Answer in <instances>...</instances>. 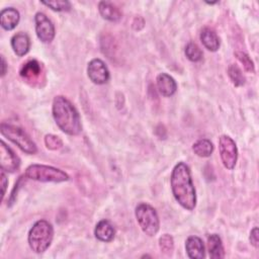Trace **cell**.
Segmentation results:
<instances>
[{
	"label": "cell",
	"mask_w": 259,
	"mask_h": 259,
	"mask_svg": "<svg viewBox=\"0 0 259 259\" xmlns=\"http://www.w3.org/2000/svg\"><path fill=\"white\" fill-rule=\"evenodd\" d=\"M219 151L224 166L229 170L234 169L238 159V149L232 138L223 135L219 140Z\"/></svg>",
	"instance_id": "7"
},
{
	"label": "cell",
	"mask_w": 259,
	"mask_h": 259,
	"mask_svg": "<svg viewBox=\"0 0 259 259\" xmlns=\"http://www.w3.org/2000/svg\"><path fill=\"white\" fill-rule=\"evenodd\" d=\"M87 74L89 79L98 85L105 84L109 80V71L105 63L100 59H93L87 66Z\"/></svg>",
	"instance_id": "9"
},
{
	"label": "cell",
	"mask_w": 259,
	"mask_h": 259,
	"mask_svg": "<svg viewBox=\"0 0 259 259\" xmlns=\"http://www.w3.org/2000/svg\"><path fill=\"white\" fill-rule=\"evenodd\" d=\"M159 246L161 251L166 254V255H170L174 249V241L173 238L168 235V234H164L160 237L159 239Z\"/></svg>",
	"instance_id": "23"
},
{
	"label": "cell",
	"mask_w": 259,
	"mask_h": 259,
	"mask_svg": "<svg viewBox=\"0 0 259 259\" xmlns=\"http://www.w3.org/2000/svg\"><path fill=\"white\" fill-rule=\"evenodd\" d=\"M237 59L243 64L244 66V69L249 72V73H253L254 72V64H253V61L250 59V57L246 54V53H243V52H236L235 53Z\"/></svg>",
	"instance_id": "25"
},
{
	"label": "cell",
	"mask_w": 259,
	"mask_h": 259,
	"mask_svg": "<svg viewBox=\"0 0 259 259\" xmlns=\"http://www.w3.org/2000/svg\"><path fill=\"white\" fill-rule=\"evenodd\" d=\"M1 67H2V69H1V76H4L5 73H6L7 64H6V61H5V59H4L3 56L1 57Z\"/></svg>",
	"instance_id": "29"
},
{
	"label": "cell",
	"mask_w": 259,
	"mask_h": 259,
	"mask_svg": "<svg viewBox=\"0 0 259 259\" xmlns=\"http://www.w3.org/2000/svg\"><path fill=\"white\" fill-rule=\"evenodd\" d=\"M7 184H8V180L6 178V175L4 173V170L1 169V185H2V199L4 198L5 192H6V188H7Z\"/></svg>",
	"instance_id": "28"
},
{
	"label": "cell",
	"mask_w": 259,
	"mask_h": 259,
	"mask_svg": "<svg viewBox=\"0 0 259 259\" xmlns=\"http://www.w3.org/2000/svg\"><path fill=\"white\" fill-rule=\"evenodd\" d=\"M24 176L28 179L40 181V182H64L69 179L67 173L61 169L41 165V164H32L29 165L24 173Z\"/></svg>",
	"instance_id": "4"
},
{
	"label": "cell",
	"mask_w": 259,
	"mask_h": 259,
	"mask_svg": "<svg viewBox=\"0 0 259 259\" xmlns=\"http://www.w3.org/2000/svg\"><path fill=\"white\" fill-rule=\"evenodd\" d=\"M20 166L18 156L3 142L0 143V167L6 172H15Z\"/></svg>",
	"instance_id": "10"
},
{
	"label": "cell",
	"mask_w": 259,
	"mask_h": 259,
	"mask_svg": "<svg viewBox=\"0 0 259 259\" xmlns=\"http://www.w3.org/2000/svg\"><path fill=\"white\" fill-rule=\"evenodd\" d=\"M41 3L54 11H69L71 9V3L67 0L42 1Z\"/></svg>",
	"instance_id": "24"
},
{
	"label": "cell",
	"mask_w": 259,
	"mask_h": 259,
	"mask_svg": "<svg viewBox=\"0 0 259 259\" xmlns=\"http://www.w3.org/2000/svg\"><path fill=\"white\" fill-rule=\"evenodd\" d=\"M54 237V229L52 225L45 221H37L28 233V244L32 251L35 253L45 252L53 241Z\"/></svg>",
	"instance_id": "3"
},
{
	"label": "cell",
	"mask_w": 259,
	"mask_h": 259,
	"mask_svg": "<svg viewBox=\"0 0 259 259\" xmlns=\"http://www.w3.org/2000/svg\"><path fill=\"white\" fill-rule=\"evenodd\" d=\"M228 75L235 86L239 87V86H242L245 84V77H244L241 69L237 65L231 64L229 66Z\"/></svg>",
	"instance_id": "21"
},
{
	"label": "cell",
	"mask_w": 259,
	"mask_h": 259,
	"mask_svg": "<svg viewBox=\"0 0 259 259\" xmlns=\"http://www.w3.org/2000/svg\"><path fill=\"white\" fill-rule=\"evenodd\" d=\"M95 237L102 242H111L115 236V230L107 220L100 221L94 229Z\"/></svg>",
	"instance_id": "15"
},
{
	"label": "cell",
	"mask_w": 259,
	"mask_h": 259,
	"mask_svg": "<svg viewBox=\"0 0 259 259\" xmlns=\"http://www.w3.org/2000/svg\"><path fill=\"white\" fill-rule=\"evenodd\" d=\"M45 144L50 150H59L63 146L62 140L55 135H47L45 137Z\"/></svg>",
	"instance_id": "26"
},
{
	"label": "cell",
	"mask_w": 259,
	"mask_h": 259,
	"mask_svg": "<svg viewBox=\"0 0 259 259\" xmlns=\"http://www.w3.org/2000/svg\"><path fill=\"white\" fill-rule=\"evenodd\" d=\"M200 40L202 45L210 52H215L220 48V39L214 30L205 27L200 32Z\"/></svg>",
	"instance_id": "19"
},
{
	"label": "cell",
	"mask_w": 259,
	"mask_h": 259,
	"mask_svg": "<svg viewBox=\"0 0 259 259\" xmlns=\"http://www.w3.org/2000/svg\"><path fill=\"white\" fill-rule=\"evenodd\" d=\"M1 134L26 154H35L37 148L29 136L19 126L2 122Z\"/></svg>",
	"instance_id": "5"
},
{
	"label": "cell",
	"mask_w": 259,
	"mask_h": 259,
	"mask_svg": "<svg viewBox=\"0 0 259 259\" xmlns=\"http://www.w3.org/2000/svg\"><path fill=\"white\" fill-rule=\"evenodd\" d=\"M35 32L42 42H51L55 37V26L45 13L37 12L34 16Z\"/></svg>",
	"instance_id": "8"
},
{
	"label": "cell",
	"mask_w": 259,
	"mask_h": 259,
	"mask_svg": "<svg viewBox=\"0 0 259 259\" xmlns=\"http://www.w3.org/2000/svg\"><path fill=\"white\" fill-rule=\"evenodd\" d=\"M19 12L13 8H4L0 13V24L5 30H12L19 22Z\"/></svg>",
	"instance_id": "13"
},
{
	"label": "cell",
	"mask_w": 259,
	"mask_h": 259,
	"mask_svg": "<svg viewBox=\"0 0 259 259\" xmlns=\"http://www.w3.org/2000/svg\"><path fill=\"white\" fill-rule=\"evenodd\" d=\"M40 72V64L35 60H31L22 66L20 70V76L27 82H32L36 81L39 78Z\"/></svg>",
	"instance_id": "17"
},
{
	"label": "cell",
	"mask_w": 259,
	"mask_h": 259,
	"mask_svg": "<svg viewBox=\"0 0 259 259\" xmlns=\"http://www.w3.org/2000/svg\"><path fill=\"white\" fill-rule=\"evenodd\" d=\"M185 55L191 62H198L202 59V52L194 42H189L185 48Z\"/></svg>",
	"instance_id": "22"
},
{
	"label": "cell",
	"mask_w": 259,
	"mask_h": 259,
	"mask_svg": "<svg viewBox=\"0 0 259 259\" xmlns=\"http://www.w3.org/2000/svg\"><path fill=\"white\" fill-rule=\"evenodd\" d=\"M53 116L57 125L65 134L76 136L81 133L82 125L79 112L66 97H55L53 101Z\"/></svg>",
	"instance_id": "2"
},
{
	"label": "cell",
	"mask_w": 259,
	"mask_h": 259,
	"mask_svg": "<svg viewBox=\"0 0 259 259\" xmlns=\"http://www.w3.org/2000/svg\"><path fill=\"white\" fill-rule=\"evenodd\" d=\"M186 253L191 259H202L205 256L202 240L196 236H190L185 242Z\"/></svg>",
	"instance_id": "11"
},
{
	"label": "cell",
	"mask_w": 259,
	"mask_h": 259,
	"mask_svg": "<svg viewBox=\"0 0 259 259\" xmlns=\"http://www.w3.org/2000/svg\"><path fill=\"white\" fill-rule=\"evenodd\" d=\"M11 48L18 57L26 55L30 48L29 36L25 32H18L14 34L11 38Z\"/></svg>",
	"instance_id": "14"
},
{
	"label": "cell",
	"mask_w": 259,
	"mask_h": 259,
	"mask_svg": "<svg viewBox=\"0 0 259 259\" xmlns=\"http://www.w3.org/2000/svg\"><path fill=\"white\" fill-rule=\"evenodd\" d=\"M171 189L176 201L185 209L192 210L196 204V193L192 183L189 167L180 162L171 174Z\"/></svg>",
	"instance_id": "1"
},
{
	"label": "cell",
	"mask_w": 259,
	"mask_h": 259,
	"mask_svg": "<svg viewBox=\"0 0 259 259\" xmlns=\"http://www.w3.org/2000/svg\"><path fill=\"white\" fill-rule=\"evenodd\" d=\"M137 221L142 231L148 236H155L160 227V221L156 209L148 203H140L135 210Z\"/></svg>",
	"instance_id": "6"
},
{
	"label": "cell",
	"mask_w": 259,
	"mask_h": 259,
	"mask_svg": "<svg viewBox=\"0 0 259 259\" xmlns=\"http://www.w3.org/2000/svg\"><path fill=\"white\" fill-rule=\"evenodd\" d=\"M157 88L162 96L170 97L177 90V84L173 77L166 73H161L157 76Z\"/></svg>",
	"instance_id": "12"
},
{
	"label": "cell",
	"mask_w": 259,
	"mask_h": 259,
	"mask_svg": "<svg viewBox=\"0 0 259 259\" xmlns=\"http://www.w3.org/2000/svg\"><path fill=\"white\" fill-rule=\"evenodd\" d=\"M207 248H208V253L210 258H213V259L224 258L225 256L224 246L219 235L211 234L207 237Z\"/></svg>",
	"instance_id": "18"
},
{
	"label": "cell",
	"mask_w": 259,
	"mask_h": 259,
	"mask_svg": "<svg viewBox=\"0 0 259 259\" xmlns=\"http://www.w3.org/2000/svg\"><path fill=\"white\" fill-rule=\"evenodd\" d=\"M249 240H250L251 245H253L255 248H258V246H259V239H258V228L257 227H255L251 231Z\"/></svg>",
	"instance_id": "27"
},
{
	"label": "cell",
	"mask_w": 259,
	"mask_h": 259,
	"mask_svg": "<svg viewBox=\"0 0 259 259\" xmlns=\"http://www.w3.org/2000/svg\"><path fill=\"white\" fill-rule=\"evenodd\" d=\"M98 10L101 16L111 22H116L121 18L119 9L108 1H100L98 3Z\"/></svg>",
	"instance_id": "16"
},
{
	"label": "cell",
	"mask_w": 259,
	"mask_h": 259,
	"mask_svg": "<svg viewBox=\"0 0 259 259\" xmlns=\"http://www.w3.org/2000/svg\"><path fill=\"white\" fill-rule=\"evenodd\" d=\"M192 150L199 157H209L213 151V146L209 140L200 139L193 144Z\"/></svg>",
	"instance_id": "20"
}]
</instances>
